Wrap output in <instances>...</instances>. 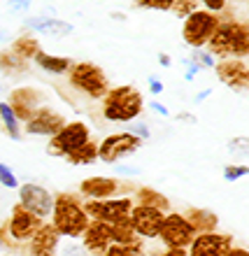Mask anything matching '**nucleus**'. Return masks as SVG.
Returning a JSON list of instances; mask_svg holds the SVG:
<instances>
[{
	"label": "nucleus",
	"mask_w": 249,
	"mask_h": 256,
	"mask_svg": "<svg viewBox=\"0 0 249 256\" xmlns=\"http://www.w3.org/2000/svg\"><path fill=\"white\" fill-rule=\"evenodd\" d=\"M133 200H135V205H149V208L161 210V212H166V214L170 212L168 196H163L161 191H156L154 186H138Z\"/></svg>",
	"instance_id": "5701e85b"
},
{
	"label": "nucleus",
	"mask_w": 249,
	"mask_h": 256,
	"mask_svg": "<svg viewBox=\"0 0 249 256\" xmlns=\"http://www.w3.org/2000/svg\"><path fill=\"white\" fill-rule=\"evenodd\" d=\"M80 240L84 244V250L91 256H102L108 252L110 244H112V228L105 222H91Z\"/></svg>",
	"instance_id": "f3484780"
},
{
	"label": "nucleus",
	"mask_w": 249,
	"mask_h": 256,
	"mask_svg": "<svg viewBox=\"0 0 249 256\" xmlns=\"http://www.w3.org/2000/svg\"><path fill=\"white\" fill-rule=\"evenodd\" d=\"M0 70L5 74H21L28 70V61H24L19 54H14L12 49L0 52Z\"/></svg>",
	"instance_id": "cd10ccee"
},
{
	"label": "nucleus",
	"mask_w": 249,
	"mask_h": 256,
	"mask_svg": "<svg viewBox=\"0 0 249 256\" xmlns=\"http://www.w3.org/2000/svg\"><path fill=\"white\" fill-rule=\"evenodd\" d=\"M122 184L116 177H86L80 184V196L82 198H91V200H105V198H114L122 191Z\"/></svg>",
	"instance_id": "dca6fc26"
},
{
	"label": "nucleus",
	"mask_w": 249,
	"mask_h": 256,
	"mask_svg": "<svg viewBox=\"0 0 249 256\" xmlns=\"http://www.w3.org/2000/svg\"><path fill=\"white\" fill-rule=\"evenodd\" d=\"M128 133H133V135H138V138H140V140H149V126L147 124H142V122H138V119H135V122H130L128 124Z\"/></svg>",
	"instance_id": "e433bc0d"
},
{
	"label": "nucleus",
	"mask_w": 249,
	"mask_h": 256,
	"mask_svg": "<svg viewBox=\"0 0 249 256\" xmlns=\"http://www.w3.org/2000/svg\"><path fill=\"white\" fill-rule=\"evenodd\" d=\"M68 82L74 91L84 94L91 100H102L112 84H110L108 74L100 66H96L91 61H77L68 70Z\"/></svg>",
	"instance_id": "20e7f679"
},
{
	"label": "nucleus",
	"mask_w": 249,
	"mask_h": 256,
	"mask_svg": "<svg viewBox=\"0 0 249 256\" xmlns=\"http://www.w3.org/2000/svg\"><path fill=\"white\" fill-rule=\"evenodd\" d=\"M214 72L216 80L236 94L249 88V66L244 58H219L214 63Z\"/></svg>",
	"instance_id": "9b49d317"
},
{
	"label": "nucleus",
	"mask_w": 249,
	"mask_h": 256,
	"mask_svg": "<svg viewBox=\"0 0 249 256\" xmlns=\"http://www.w3.org/2000/svg\"><path fill=\"white\" fill-rule=\"evenodd\" d=\"M52 224L61 238L80 240L88 228V214L82 208V196L72 191H61L54 196V210H52Z\"/></svg>",
	"instance_id": "f03ea898"
},
{
	"label": "nucleus",
	"mask_w": 249,
	"mask_h": 256,
	"mask_svg": "<svg viewBox=\"0 0 249 256\" xmlns=\"http://www.w3.org/2000/svg\"><path fill=\"white\" fill-rule=\"evenodd\" d=\"M158 66H161V68H170V66H172V58H170L168 54H158Z\"/></svg>",
	"instance_id": "a18cd8bd"
},
{
	"label": "nucleus",
	"mask_w": 249,
	"mask_h": 256,
	"mask_svg": "<svg viewBox=\"0 0 249 256\" xmlns=\"http://www.w3.org/2000/svg\"><path fill=\"white\" fill-rule=\"evenodd\" d=\"M242 177H249V166H226L224 168V180L226 182H238Z\"/></svg>",
	"instance_id": "2f4dec72"
},
{
	"label": "nucleus",
	"mask_w": 249,
	"mask_h": 256,
	"mask_svg": "<svg viewBox=\"0 0 249 256\" xmlns=\"http://www.w3.org/2000/svg\"><path fill=\"white\" fill-rule=\"evenodd\" d=\"M30 7V0H10V10L12 12H24Z\"/></svg>",
	"instance_id": "a19ab883"
},
{
	"label": "nucleus",
	"mask_w": 249,
	"mask_h": 256,
	"mask_svg": "<svg viewBox=\"0 0 249 256\" xmlns=\"http://www.w3.org/2000/svg\"><path fill=\"white\" fill-rule=\"evenodd\" d=\"M0 40H5V30L2 28H0Z\"/></svg>",
	"instance_id": "09e8293b"
},
{
	"label": "nucleus",
	"mask_w": 249,
	"mask_h": 256,
	"mask_svg": "<svg viewBox=\"0 0 249 256\" xmlns=\"http://www.w3.org/2000/svg\"><path fill=\"white\" fill-rule=\"evenodd\" d=\"M0 122H2V128L10 140H21V128H19V119L14 114V110L10 108L7 100H0Z\"/></svg>",
	"instance_id": "a878e982"
},
{
	"label": "nucleus",
	"mask_w": 249,
	"mask_h": 256,
	"mask_svg": "<svg viewBox=\"0 0 249 256\" xmlns=\"http://www.w3.org/2000/svg\"><path fill=\"white\" fill-rule=\"evenodd\" d=\"M191 58H194V61L198 63L200 68H214V63H216V58L210 54L208 49H194Z\"/></svg>",
	"instance_id": "72a5a7b5"
},
{
	"label": "nucleus",
	"mask_w": 249,
	"mask_h": 256,
	"mask_svg": "<svg viewBox=\"0 0 249 256\" xmlns=\"http://www.w3.org/2000/svg\"><path fill=\"white\" fill-rule=\"evenodd\" d=\"M40 100H42V94L35 91V88H16L12 91L10 96V108L14 110V114L19 119L21 124H26L30 116L35 114V110L40 108Z\"/></svg>",
	"instance_id": "aec40b11"
},
{
	"label": "nucleus",
	"mask_w": 249,
	"mask_h": 256,
	"mask_svg": "<svg viewBox=\"0 0 249 256\" xmlns=\"http://www.w3.org/2000/svg\"><path fill=\"white\" fill-rule=\"evenodd\" d=\"M214 58H247L249 56V24L238 19H219L214 35L205 47Z\"/></svg>",
	"instance_id": "f257e3e1"
},
{
	"label": "nucleus",
	"mask_w": 249,
	"mask_h": 256,
	"mask_svg": "<svg viewBox=\"0 0 249 256\" xmlns=\"http://www.w3.org/2000/svg\"><path fill=\"white\" fill-rule=\"evenodd\" d=\"M144 110V98L140 88L133 84H119L112 86L100 100V114L105 122L112 124H130L140 119Z\"/></svg>",
	"instance_id": "7ed1b4c3"
},
{
	"label": "nucleus",
	"mask_w": 249,
	"mask_h": 256,
	"mask_svg": "<svg viewBox=\"0 0 249 256\" xmlns=\"http://www.w3.org/2000/svg\"><path fill=\"white\" fill-rule=\"evenodd\" d=\"M149 110H154L158 116H170V112H168V108L163 105V102H158V100H152L149 102Z\"/></svg>",
	"instance_id": "79ce46f5"
},
{
	"label": "nucleus",
	"mask_w": 249,
	"mask_h": 256,
	"mask_svg": "<svg viewBox=\"0 0 249 256\" xmlns=\"http://www.w3.org/2000/svg\"><path fill=\"white\" fill-rule=\"evenodd\" d=\"M35 66L44 70L47 74H56V77H61V74H68L70 66H72V58H68V56H56V54H47V52H38V56L33 58Z\"/></svg>",
	"instance_id": "4be33fe9"
},
{
	"label": "nucleus",
	"mask_w": 249,
	"mask_h": 256,
	"mask_svg": "<svg viewBox=\"0 0 249 256\" xmlns=\"http://www.w3.org/2000/svg\"><path fill=\"white\" fill-rule=\"evenodd\" d=\"M210 94H212V91H210V88H205L202 94H198V96H196V102H202V100H205V98H210Z\"/></svg>",
	"instance_id": "de8ad7c7"
},
{
	"label": "nucleus",
	"mask_w": 249,
	"mask_h": 256,
	"mask_svg": "<svg viewBox=\"0 0 249 256\" xmlns=\"http://www.w3.org/2000/svg\"><path fill=\"white\" fill-rule=\"evenodd\" d=\"M28 30L33 35H52V38H68L74 33V26L70 21H63L58 16H30L24 21Z\"/></svg>",
	"instance_id": "6ab92c4d"
},
{
	"label": "nucleus",
	"mask_w": 249,
	"mask_h": 256,
	"mask_svg": "<svg viewBox=\"0 0 249 256\" xmlns=\"http://www.w3.org/2000/svg\"><path fill=\"white\" fill-rule=\"evenodd\" d=\"M196 236H198V233H196L194 226L186 222V216H184L182 212H168L166 219H163L158 240H161V244L168 247V250H188V244L194 242Z\"/></svg>",
	"instance_id": "6e6552de"
},
{
	"label": "nucleus",
	"mask_w": 249,
	"mask_h": 256,
	"mask_svg": "<svg viewBox=\"0 0 249 256\" xmlns=\"http://www.w3.org/2000/svg\"><path fill=\"white\" fill-rule=\"evenodd\" d=\"M228 154L233 158H249V135H238L228 140Z\"/></svg>",
	"instance_id": "c85d7f7f"
},
{
	"label": "nucleus",
	"mask_w": 249,
	"mask_h": 256,
	"mask_svg": "<svg viewBox=\"0 0 249 256\" xmlns=\"http://www.w3.org/2000/svg\"><path fill=\"white\" fill-rule=\"evenodd\" d=\"M91 140V128L84 122H68L66 126L49 138L47 142V154L56 156V158H66L70 152H74L77 147H82L84 142Z\"/></svg>",
	"instance_id": "0eeeda50"
},
{
	"label": "nucleus",
	"mask_w": 249,
	"mask_h": 256,
	"mask_svg": "<svg viewBox=\"0 0 249 256\" xmlns=\"http://www.w3.org/2000/svg\"><path fill=\"white\" fill-rule=\"evenodd\" d=\"M19 202L40 219H47V216H52V210H54V194L44 189L42 184L26 182L19 186Z\"/></svg>",
	"instance_id": "ddd939ff"
},
{
	"label": "nucleus",
	"mask_w": 249,
	"mask_h": 256,
	"mask_svg": "<svg viewBox=\"0 0 249 256\" xmlns=\"http://www.w3.org/2000/svg\"><path fill=\"white\" fill-rule=\"evenodd\" d=\"M135 5L140 10H154V12H170L172 0H135Z\"/></svg>",
	"instance_id": "7c9ffc66"
},
{
	"label": "nucleus",
	"mask_w": 249,
	"mask_h": 256,
	"mask_svg": "<svg viewBox=\"0 0 249 256\" xmlns=\"http://www.w3.org/2000/svg\"><path fill=\"white\" fill-rule=\"evenodd\" d=\"M198 5H202V10H208V12H212V14H219L226 10L228 0H198Z\"/></svg>",
	"instance_id": "c9c22d12"
},
{
	"label": "nucleus",
	"mask_w": 249,
	"mask_h": 256,
	"mask_svg": "<svg viewBox=\"0 0 249 256\" xmlns=\"http://www.w3.org/2000/svg\"><path fill=\"white\" fill-rule=\"evenodd\" d=\"M0 184L5 189H19V180H16V175L12 172V168L7 163H0Z\"/></svg>",
	"instance_id": "473e14b6"
},
{
	"label": "nucleus",
	"mask_w": 249,
	"mask_h": 256,
	"mask_svg": "<svg viewBox=\"0 0 249 256\" xmlns=\"http://www.w3.org/2000/svg\"><path fill=\"white\" fill-rule=\"evenodd\" d=\"M177 119H180V122H188V124H196V116H194V114H188V112H182V114H177Z\"/></svg>",
	"instance_id": "49530a36"
},
{
	"label": "nucleus",
	"mask_w": 249,
	"mask_h": 256,
	"mask_svg": "<svg viewBox=\"0 0 249 256\" xmlns=\"http://www.w3.org/2000/svg\"><path fill=\"white\" fill-rule=\"evenodd\" d=\"M12 52L19 54L24 61H33L35 56H38V52H42V47H40V40L33 33H28V35H19L12 42Z\"/></svg>",
	"instance_id": "393cba45"
},
{
	"label": "nucleus",
	"mask_w": 249,
	"mask_h": 256,
	"mask_svg": "<svg viewBox=\"0 0 249 256\" xmlns=\"http://www.w3.org/2000/svg\"><path fill=\"white\" fill-rule=\"evenodd\" d=\"M135 200L130 196H114V198H105V200H91V198H82V208L88 214L91 222H105L114 224L128 219Z\"/></svg>",
	"instance_id": "423d86ee"
},
{
	"label": "nucleus",
	"mask_w": 249,
	"mask_h": 256,
	"mask_svg": "<svg viewBox=\"0 0 249 256\" xmlns=\"http://www.w3.org/2000/svg\"><path fill=\"white\" fill-rule=\"evenodd\" d=\"M182 214L194 226L196 233H212V230L219 228V216L208 208H186Z\"/></svg>",
	"instance_id": "412c9836"
},
{
	"label": "nucleus",
	"mask_w": 249,
	"mask_h": 256,
	"mask_svg": "<svg viewBox=\"0 0 249 256\" xmlns=\"http://www.w3.org/2000/svg\"><path fill=\"white\" fill-rule=\"evenodd\" d=\"M226 256H249V250H244V247H230Z\"/></svg>",
	"instance_id": "c03bdc74"
},
{
	"label": "nucleus",
	"mask_w": 249,
	"mask_h": 256,
	"mask_svg": "<svg viewBox=\"0 0 249 256\" xmlns=\"http://www.w3.org/2000/svg\"><path fill=\"white\" fill-rule=\"evenodd\" d=\"M233 247V238L228 233H198L194 238V242L188 244L186 254L188 256H226L228 250Z\"/></svg>",
	"instance_id": "2eb2a0df"
},
{
	"label": "nucleus",
	"mask_w": 249,
	"mask_h": 256,
	"mask_svg": "<svg viewBox=\"0 0 249 256\" xmlns=\"http://www.w3.org/2000/svg\"><path fill=\"white\" fill-rule=\"evenodd\" d=\"M110 228H112V242L114 244H124V247H130L135 242V230L130 226V216L128 219H122V222H114L110 224Z\"/></svg>",
	"instance_id": "bb28decb"
},
{
	"label": "nucleus",
	"mask_w": 249,
	"mask_h": 256,
	"mask_svg": "<svg viewBox=\"0 0 249 256\" xmlns=\"http://www.w3.org/2000/svg\"><path fill=\"white\" fill-rule=\"evenodd\" d=\"M102 256H135V254L128 250V247H124V244H114V242H112Z\"/></svg>",
	"instance_id": "58836bf2"
},
{
	"label": "nucleus",
	"mask_w": 249,
	"mask_h": 256,
	"mask_svg": "<svg viewBox=\"0 0 249 256\" xmlns=\"http://www.w3.org/2000/svg\"><path fill=\"white\" fill-rule=\"evenodd\" d=\"M198 10V0H172V10L170 12L175 14L177 19H186L191 12H196Z\"/></svg>",
	"instance_id": "c756f323"
},
{
	"label": "nucleus",
	"mask_w": 249,
	"mask_h": 256,
	"mask_svg": "<svg viewBox=\"0 0 249 256\" xmlns=\"http://www.w3.org/2000/svg\"><path fill=\"white\" fill-rule=\"evenodd\" d=\"M163 91H166V86H163V82L158 80V77H149V94L161 96Z\"/></svg>",
	"instance_id": "ea45409f"
},
{
	"label": "nucleus",
	"mask_w": 249,
	"mask_h": 256,
	"mask_svg": "<svg viewBox=\"0 0 249 256\" xmlns=\"http://www.w3.org/2000/svg\"><path fill=\"white\" fill-rule=\"evenodd\" d=\"M66 116L61 112H56L49 105H40L35 110V114L24 124V130L28 135H40V138H54L63 126H66Z\"/></svg>",
	"instance_id": "4468645a"
},
{
	"label": "nucleus",
	"mask_w": 249,
	"mask_h": 256,
	"mask_svg": "<svg viewBox=\"0 0 249 256\" xmlns=\"http://www.w3.org/2000/svg\"><path fill=\"white\" fill-rule=\"evenodd\" d=\"M66 161L70 166H91L94 161H98V142L96 140L84 142L82 147H77L74 152H70L66 156Z\"/></svg>",
	"instance_id": "b1692460"
},
{
	"label": "nucleus",
	"mask_w": 249,
	"mask_h": 256,
	"mask_svg": "<svg viewBox=\"0 0 249 256\" xmlns=\"http://www.w3.org/2000/svg\"><path fill=\"white\" fill-rule=\"evenodd\" d=\"M61 244V236L52 222H44L42 228L28 240V256H54Z\"/></svg>",
	"instance_id": "a211bd4d"
},
{
	"label": "nucleus",
	"mask_w": 249,
	"mask_h": 256,
	"mask_svg": "<svg viewBox=\"0 0 249 256\" xmlns=\"http://www.w3.org/2000/svg\"><path fill=\"white\" fill-rule=\"evenodd\" d=\"M61 256H91V254L84 250V244L66 242V244H61Z\"/></svg>",
	"instance_id": "f704fd0d"
},
{
	"label": "nucleus",
	"mask_w": 249,
	"mask_h": 256,
	"mask_svg": "<svg viewBox=\"0 0 249 256\" xmlns=\"http://www.w3.org/2000/svg\"><path fill=\"white\" fill-rule=\"evenodd\" d=\"M142 144H144V140H140L138 135L128 133V130H124V133H112L102 142H98V158H100L102 163H110V166H112V163L122 161L126 156H133Z\"/></svg>",
	"instance_id": "9d476101"
},
{
	"label": "nucleus",
	"mask_w": 249,
	"mask_h": 256,
	"mask_svg": "<svg viewBox=\"0 0 249 256\" xmlns=\"http://www.w3.org/2000/svg\"><path fill=\"white\" fill-rule=\"evenodd\" d=\"M219 14H212L208 10L198 7L196 12H191L182 24V40L186 42L191 49H205L210 38L214 35L216 26H219Z\"/></svg>",
	"instance_id": "39448f33"
},
{
	"label": "nucleus",
	"mask_w": 249,
	"mask_h": 256,
	"mask_svg": "<svg viewBox=\"0 0 249 256\" xmlns=\"http://www.w3.org/2000/svg\"><path fill=\"white\" fill-rule=\"evenodd\" d=\"M182 63H184V68H186V72H184V77H186V82H191V80H194V77H196V74H198V72H200V70H202V68L198 66V63H196L194 58H184Z\"/></svg>",
	"instance_id": "4c0bfd02"
},
{
	"label": "nucleus",
	"mask_w": 249,
	"mask_h": 256,
	"mask_svg": "<svg viewBox=\"0 0 249 256\" xmlns=\"http://www.w3.org/2000/svg\"><path fill=\"white\" fill-rule=\"evenodd\" d=\"M163 219H166V212L149 208V205H133V210H130V226H133L135 236H140L142 240L158 238Z\"/></svg>",
	"instance_id": "f8f14e48"
},
{
	"label": "nucleus",
	"mask_w": 249,
	"mask_h": 256,
	"mask_svg": "<svg viewBox=\"0 0 249 256\" xmlns=\"http://www.w3.org/2000/svg\"><path fill=\"white\" fill-rule=\"evenodd\" d=\"M154 256H188V254H186V250H168V247H166L163 252H158V254H154Z\"/></svg>",
	"instance_id": "37998d69"
},
{
	"label": "nucleus",
	"mask_w": 249,
	"mask_h": 256,
	"mask_svg": "<svg viewBox=\"0 0 249 256\" xmlns=\"http://www.w3.org/2000/svg\"><path fill=\"white\" fill-rule=\"evenodd\" d=\"M44 219H40L38 214H33L30 210H26L21 202H16L10 212V219L5 224V233L10 236V240H14V244H28V240L42 228Z\"/></svg>",
	"instance_id": "1a4fd4ad"
}]
</instances>
